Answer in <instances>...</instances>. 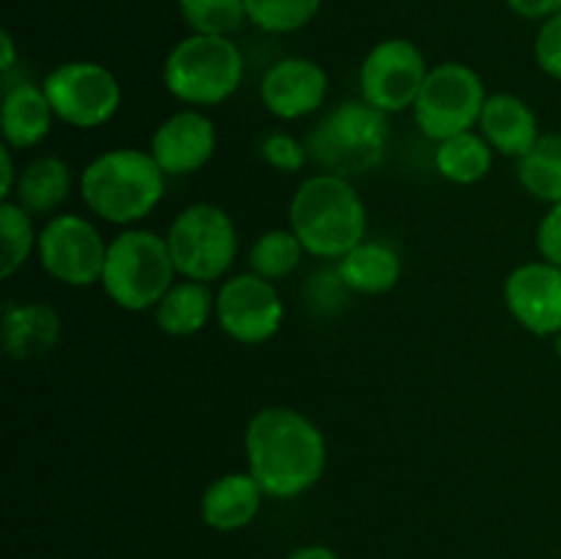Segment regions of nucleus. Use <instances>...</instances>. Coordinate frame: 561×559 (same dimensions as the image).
I'll list each match as a JSON object with an SVG mask.
<instances>
[{
  "label": "nucleus",
  "instance_id": "1",
  "mask_svg": "<svg viewBox=\"0 0 561 559\" xmlns=\"http://www.w3.org/2000/svg\"><path fill=\"white\" fill-rule=\"evenodd\" d=\"M247 471L268 499H296L321 482L329 464L321 427L290 406H263L244 431Z\"/></svg>",
  "mask_w": 561,
  "mask_h": 559
},
{
  "label": "nucleus",
  "instance_id": "2",
  "mask_svg": "<svg viewBox=\"0 0 561 559\" xmlns=\"http://www.w3.org/2000/svg\"><path fill=\"white\" fill-rule=\"evenodd\" d=\"M168 190V173L148 148L118 146L96 153L82 168L77 192L88 212L107 225L135 228L157 212Z\"/></svg>",
  "mask_w": 561,
  "mask_h": 559
},
{
  "label": "nucleus",
  "instance_id": "3",
  "mask_svg": "<svg viewBox=\"0 0 561 559\" xmlns=\"http://www.w3.org/2000/svg\"><path fill=\"white\" fill-rule=\"evenodd\" d=\"M288 228L307 255L340 261L367 239V206L354 181L334 173H312L296 186L288 203Z\"/></svg>",
  "mask_w": 561,
  "mask_h": 559
},
{
  "label": "nucleus",
  "instance_id": "4",
  "mask_svg": "<svg viewBox=\"0 0 561 559\" xmlns=\"http://www.w3.org/2000/svg\"><path fill=\"white\" fill-rule=\"evenodd\" d=\"M392 126L389 115L367 104L365 99H343L318 118L310 135L305 137L310 162L323 173L354 175L378 168L387 157Z\"/></svg>",
  "mask_w": 561,
  "mask_h": 559
},
{
  "label": "nucleus",
  "instance_id": "5",
  "mask_svg": "<svg viewBox=\"0 0 561 559\" xmlns=\"http://www.w3.org/2000/svg\"><path fill=\"white\" fill-rule=\"evenodd\" d=\"M244 82V55L230 36L190 33L162 64V85L184 107L211 110L236 96Z\"/></svg>",
  "mask_w": 561,
  "mask_h": 559
},
{
  "label": "nucleus",
  "instance_id": "6",
  "mask_svg": "<svg viewBox=\"0 0 561 559\" xmlns=\"http://www.w3.org/2000/svg\"><path fill=\"white\" fill-rule=\"evenodd\" d=\"M179 280L168 239L148 228H124L107 244L102 290L126 312H146L162 301Z\"/></svg>",
  "mask_w": 561,
  "mask_h": 559
},
{
  "label": "nucleus",
  "instance_id": "7",
  "mask_svg": "<svg viewBox=\"0 0 561 559\" xmlns=\"http://www.w3.org/2000/svg\"><path fill=\"white\" fill-rule=\"evenodd\" d=\"M175 272L197 283H222L239 258V228L222 206L208 201L190 203L175 214L164 233Z\"/></svg>",
  "mask_w": 561,
  "mask_h": 559
},
{
  "label": "nucleus",
  "instance_id": "8",
  "mask_svg": "<svg viewBox=\"0 0 561 559\" xmlns=\"http://www.w3.org/2000/svg\"><path fill=\"white\" fill-rule=\"evenodd\" d=\"M485 99L488 91L480 71L460 60H444L427 71V80L411 113L422 135L438 142L460 132L477 129Z\"/></svg>",
  "mask_w": 561,
  "mask_h": 559
},
{
  "label": "nucleus",
  "instance_id": "9",
  "mask_svg": "<svg viewBox=\"0 0 561 559\" xmlns=\"http://www.w3.org/2000/svg\"><path fill=\"white\" fill-rule=\"evenodd\" d=\"M53 113L71 129H99L118 115L124 91L107 66L99 60H64L42 82Z\"/></svg>",
  "mask_w": 561,
  "mask_h": 559
},
{
  "label": "nucleus",
  "instance_id": "10",
  "mask_svg": "<svg viewBox=\"0 0 561 559\" xmlns=\"http://www.w3.org/2000/svg\"><path fill=\"white\" fill-rule=\"evenodd\" d=\"M107 244L102 230L82 214L60 212L38 228L36 258L47 277L66 288H91L102 283Z\"/></svg>",
  "mask_w": 561,
  "mask_h": 559
},
{
  "label": "nucleus",
  "instance_id": "11",
  "mask_svg": "<svg viewBox=\"0 0 561 559\" xmlns=\"http://www.w3.org/2000/svg\"><path fill=\"white\" fill-rule=\"evenodd\" d=\"M425 53L405 36L373 44L359 66V96L381 113L394 115L414 110L416 96L427 80Z\"/></svg>",
  "mask_w": 561,
  "mask_h": 559
},
{
  "label": "nucleus",
  "instance_id": "12",
  "mask_svg": "<svg viewBox=\"0 0 561 559\" xmlns=\"http://www.w3.org/2000/svg\"><path fill=\"white\" fill-rule=\"evenodd\" d=\"M214 318L219 329L239 345H263L283 329L285 301L277 283L257 277L247 269L219 283Z\"/></svg>",
  "mask_w": 561,
  "mask_h": 559
},
{
  "label": "nucleus",
  "instance_id": "13",
  "mask_svg": "<svg viewBox=\"0 0 561 559\" xmlns=\"http://www.w3.org/2000/svg\"><path fill=\"white\" fill-rule=\"evenodd\" d=\"M504 307L535 338L561 332V266L542 261L518 263L504 280Z\"/></svg>",
  "mask_w": 561,
  "mask_h": 559
},
{
  "label": "nucleus",
  "instance_id": "14",
  "mask_svg": "<svg viewBox=\"0 0 561 559\" xmlns=\"http://www.w3.org/2000/svg\"><path fill=\"white\" fill-rule=\"evenodd\" d=\"M261 104L277 121H305L321 113L329 99V71L318 60L288 55L272 64L263 75Z\"/></svg>",
  "mask_w": 561,
  "mask_h": 559
},
{
  "label": "nucleus",
  "instance_id": "15",
  "mask_svg": "<svg viewBox=\"0 0 561 559\" xmlns=\"http://www.w3.org/2000/svg\"><path fill=\"white\" fill-rule=\"evenodd\" d=\"M219 146L217 124L206 110L181 107L170 113L153 129L148 151L168 173V179H181L206 168Z\"/></svg>",
  "mask_w": 561,
  "mask_h": 559
},
{
  "label": "nucleus",
  "instance_id": "16",
  "mask_svg": "<svg viewBox=\"0 0 561 559\" xmlns=\"http://www.w3.org/2000/svg\"><path fill=\"white\" fill-rule=\"evenodd\" d=\"M60 334H64L60 312L47 301H5L0 310V345L9 360H44L60 343Z\"/></svg>",
  "mask_w": 561,
  "mask_h": 559
},
{
  "label": "nucleus",
  "instance_id": "17",
  "mask_svg": "<svg viewBox=\"0 0 561 559\" xmlns=\"http://www.w3.org/2000/svg\"><path fill=\"white\" fill-rule=\"evenodd\" d=\"M53 104L42 82L16 80L5 82L0 99V135L14 151H31L49 137L55 124Z\"/></svg>",
  "mask_w": 561,
  "mask_h": 559
},
{
  "label": "nucleus",
  "instance_id": "18",
  "mask_svg": "<svg viewBox=\"0 0 561 559\" xmlns=\"http://www.w3.org/2000/svg\"><path fill=\"white\" fill-rule=\"evenodd\" d=\"M477 129L491 142L493 151L515 159V162L524 159L542 135L540 121H537L531 104L520 99L518 93L507 91L488 93Z\"/></svg>",
  "mask_w": 561,
  "mask_h": 559
},
{
  "label": "nucleus",
  "instance_id": "19",
  "mask_svg": "<svg viewBox=\"0 0 561 559\" xmlns=\"http://www.w3.org/2000/svg\"><path fill=\"white\" fill-rule=\"evenodd\" d=\"M263 488L250 471H225L206 486L201 497V518L214 532H241L263 507Z\"/></svg>",
  "mask_w": 561,
  "mask_h": 559
},
{
  "label": "nucleus",
  "instance_id": "20",
  "mask_svg": "<svg viewBox=\"0 0 561 559\" xmlns=\"http://www.w3.org/2000/svg\"><path fill=\"white\" fill-rule=\"evenodd\" d=\"M345 288L356 296H383L398 288L403 261L389 241L365 239L334 261Z\"/></svg>",
  "mask_w": 561,
  "mask_h": 559
},
{
  "label": "nucleus",
  "instance_id": "21",
  "mask_svg": "<svg viewBox=\"0 0 561 559\" xmlns=\"http://www.w3.org/2000/svg\"><path fill=\"white\" fill-rule=\"evenodd\" d=\"M217 312V290L208 283L179 277L153 307V323L168 338H192L203 332Z\"/></svg>",
  "mask_w": 561,
  "mask_h": 559
},
{
  "label": "nucleus",
  "instance_id": "22",
  "mask_svg": "<svg viewBox=\"0 0 561 559\" xmlns=\"http://www.w3.org/2000/svg\"><path fill=\"white\" fill-rule=\"evenodd\" d=\"M71 184L75 181H71L69 162L55 153H42L20 170L11 201L20 203L33 217H53V214H60V206L69 201Z\"/></svg>",
  "mask_w": 561,
  "mask_h": 559
},
{
  "label": "nucleus",
  "instance_id": "23",
  "mask_svg": "<svg viewBox=\"0 0 561 559\" xmlns=\"http://www.w3.org/2000/svg\"><path fill=\"white\" fill-rule=\"evenodd\" d=\"M493 157H496V151L480 135V129L460 132L447 140H438L436 151H433L438 175L458 186L480 184L493 170Z\"/></svg>",
  "mask_w": 561,
  "mask_h": 559
},
{
  "label": "nucleus",
  "instance_id": "24",
  "mask_svg": "<svg viewBox=\"0 0 561 559\" xmlns=\"http://www.w3.org/2000/svg\"><path fill=\"white\" fill-rule=\"evenodd\" d=\"M515 175L526 195L553 206L561 203V132H546L524 159L515 162Z\"/></svg>",
  "mask_w": 561,
  "mask_h": 559
},
{
  "label": "nucleus",
  "instance_id": "25",
  "mask_svg": "<svg viewBox=\"0 0 561 559\" xmlns=\"http://www.w3.org/2000/svg\"><path fill=\"white\" fill-rule=\"evenodd\" d=\"M307 250L299 241V236L290 228H268L252 241L250 252H247V266H250L252 274L263 280H272V283H279V280L290 277L296 269L305 261Z\"/></svg>",
  "mask_w": 561,
  "mask_h": 559
},
{
  "label": "nucleus",
  "instance_id": "26",
  "mask_svg": "<svg viewBox=\"0 0 561 559\" xmlns=\"http://www.w3.org/2000/svg\"><path fill=\"white\" fill-rule=\"evenodd\" d=\"M38 230L33 214L16 201H0V277L11 280L36 255Z\"/></svg>",
  "mask_w": 561,
  "mask_h": 559
},
{
  "label": "nucleus",
  "instance_id": "27",
  "mask_svg": "<svg viewBox=\"0 0 561 559\" xmlns=\"http://www.w3.org/2000/svg\"><path fill=\"white\" fill-rule=\"evenodd\" d=\"M179 11L190 33L201 36L233 38L250 22L244 0H179Z\"/></svg>",
  "mask_w": 561,
  "mask_h": 559
},
{
  "label": "nucleus",
  "instance_id": "28",
  "mask_svg": "<svg viewBox=\"0 0 561 559\" xmlns=\"http://www.w3.org/2000/svg\"><path fill=\"white\" fill-rule=\"evenodd\" d=\"M247 20L263 33H296L310 25L323 0H244Z\"/></svg>",
  "mask_w": 561,
  "mask_h": 559
},
{
  "label": "nucleus",
  "instance_id": "29",
  "mask_svg": "<svg viewBox=\"0 0 561 559\" xmlns=\"http://www.w3.org/2000/svg\"><path fill=\"white\" fill-rule=\"evenodd\" d=\"M257 157H261L268 168L277 170V173H301V170L307 168V162H310L307 142L285 129L263 132V135L257 137Z\"/></svg>",
  "mask_w": 561,
  "mask_h": 559
},
{
  "label": "nucleus",
  "instance_id": "30",
  "mask_svg": "<svg viewBox=\"0 0 561 559\" xmlns=\"http://www.w3.org/2000/svg\"><path fill=\"white\" fill-rule=\"evenodd\" d=\"M535 60L542 75L561 82V11L551 20L540 22L535 36Z\"/></svg>",
  "mask_w": 561,
  "mask_h": 559
},
{
  "label": "nucleus",
  "instance_id": "31",
  "mask_svg": "<svg viewBox=\"0 0 561 559\" xmlns=\"http://www.w3.org/2000/svg\"><path fill=\"white\" fill-rule=\"evenodd\" d=\"M351 290L345 288L343 277H340L337 266L323 269V272L312 274L310 283H305V299L316 307L318 312H332L337 301H343Z\"/></svg>",
  "mask_w": 561,
  "mask_h": 559
},
{
  "label": "nucleus",
  "instance_id": "32",
  "mask_svg": "<svg viewBox=\"0 0 561 559\" xmlns=\"http://www.w3.org/2000/svg\"><path fill=\"white\" fill-rule=\"evenodd\" d=\"M535 244L542 261L553 263V266H561V203L548 206V212L540 217V223H537Z\"/></svg>",
  "mask_w": 561,
  "mask_h": 559
},
{
  "label": "nucleus",
  "instance_id": "33",
  "mask_svg": "<svg viewBox=\"0 0 561 559\" xmlns=\"http://www.w3.org/2000/svg\"><path fill=\"white\" fill-rule=\"evenodd\" d=\"M507 9L520 20L546 22L559 14L561 0H507Z\"/></svg>",
  "mask_w": 561,
  "mask_h": 559
},
{
  "label": "nucleus",
  "instance_id": "34",
  "mask_svg": "<svg viewBox=\"0 0 561 559\" xmlns=\"http://www.w3.org/2000/svg\"><path fill=\"white\" fill-rule=\"evenodd\" d=\"M16 181H20V170L14 164V148L0 146V197L11 201L16 190Z\"/></svg>",
  "mask_w": 561,
  "mask_h": 559
},
{
  "label": "nucleus",
  "instance_id": "35",
  "mask_svg": "<svg viewBox=\"0 0 561 559\" xmlns=\"http://www.w3.org/2000/svg\"><path fill=\"white\" fill-rule=\"evenodd\" d=\"M16 66V44L9 31H0V75L9 77Z\"/></svg>",
  "mask_w": 561,
  "mask_h": 559
},
{
  "label": "nucleus",
  "instance_id": "36",
  "mask_svg": "<svg viewBox=\"0 0 561 559\" xmlns=\"http://www.w3.org/2000/svg\"><path fill=\"white\" fill-rule=\"evenodd\" d=\"M285 559H340V554L323 543H307V546L294 548Z\"/></svg>",
  "mask_w": 561,
  "mask_h": 559
},
{
  "label": "nucleus",
  "instance_id": "37",
  "mask_svg": "<svg viewBox=\"0 0 561 559\" xmlns=\"http://www.w3.org/2000/svg\"><path fill=\"white\" fill-rule=\"evenodd\" d=\"M553 351H557V356L561 360V332L553 338Z\"/></svg>",
  "mask_w": 561,
  "mask_h": 559
},
{
  "label": "nucleus",
  "instance_id": "38",
  "mask_svg": "<svg viewBox=\"0 0 561 559\" xmlns=\"http://www.w3.org/2000/svg\"><path fill=\"white\" fill-rule=\"evenodd\" d=\"M559 559H561V551H559Z\"/></svg>",
  "mask_w": 561,
  "mask_h": 559
}]
</instances>
